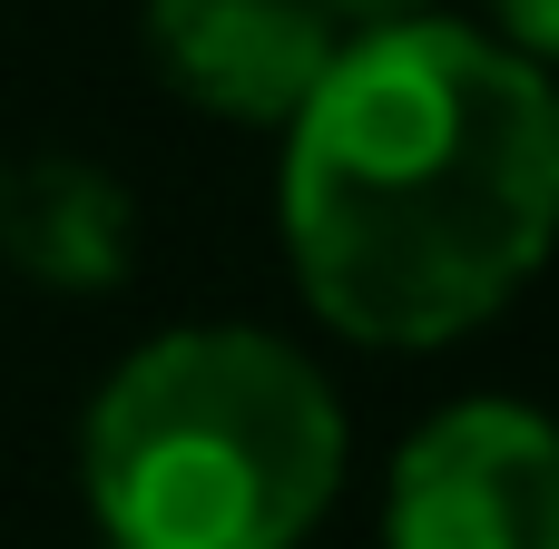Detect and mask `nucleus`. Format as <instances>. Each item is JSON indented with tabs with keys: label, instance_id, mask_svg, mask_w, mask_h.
<instances>
[{
	"label": "nucleus",
	"instance_id": "nucleus-1",
	"mask_svg": "<svg viewBox=\"0 0 559 549\" xmlns=\"http://www.w3.org/2000/svg\"><path fill=\"white\" fill-rule=\"evenodd\" d=\"M275 216L295 295L344 344L442 354L481 334L559 226L550 69L442 10L344 29L285 118Z\"/></svg>",
	"mask_w": 559,
	"mask_h": 549
},
{
	"label": "nucleus",
	"instance_id": "nucleus-2",
	"mask_svg": "<svg viewBox=\"0 0 559 549\" xmlns=\"http://www.w3.org/2000/svg\"><path fill=\"white\" fill-rule=\"evenodd\" d=\"M79 491L108 549H295L344 491V403L285 334H147L79 422Z\"/></svg>",
	"mask_w": 559,
	"mask_h": 549
},
{
	"label": "nucleus",
	"instance_id": "nucleus-3",
	"mask_svg": "<svg viewBox=\"0 0 559 549\" xmlns=\"http://www.w3.org/2000/svg\"><path fill=\"white\" fill-rule=\"evenodd\" d=\"M383 549H559V432L531 403L432 413L393 452Z\"/></svg>",
	"mask_w": 559,
	"mask_h": 549
},
{
	"label": "nucleus",
	"instance_id": "nucleus-4",
	"mask_svg": "<svg viewBox=\"0 0 559 549\" xmlns=\"http://www.w3.org/2000/svg\"><path fill=\"white\" fill-rule=\"evenodd\" d=\"M138 39H147V69L187 108L236 118V128H285L314 98L324 59L344 49L324 0H147Z\"/></svg>",
	"mask_w": 559,
	"mask_h": 549
},
{
	"label": "nucleus",
	"instance_id": "nucleus-5",
	"mask_svg": "<svg viewBox=\"0 0 559 549\" xmlns=\"http://www.w3.org/2000/svg\"><path fill=\"white\" fill-rule=\"evenodd\" d=\"M128 236H138V206L108 167H79V157H20L0 167V255L39 285H118L128 275Z\"/></svg>",
	"mask_w": 559,
	"mask_h": 549
},
{
	"label": "nucleus",
	"instance_id": "nucleus-6",
	"mask_svg": "<svg viewBox=\"0 0 559 549\" xmlns=\"http://www.w3.org/2000/svg\"><path fill=\"white\" fill-rule=\"evenodd\" d=\"M491 39L550 69V49H559V0H491Z\"/></svg>",
	"mask_w": 559,
	"mask_h": 549
},
{
	"label": "nucleus",
	"instance_id": "nucleus-7",
	"mask_svg": "<svg viewBox=\"0 0 559 549\" xmlns=\"http://www.w3.org/2000/svg\"><path fill=\"white\" fill-rule=\"evenodd\" d=\"M334 29H393V20H432V0H324Z\"/></svg>",
	"mask_w": 559,
	"mask_h": 549
}]
</instances>
